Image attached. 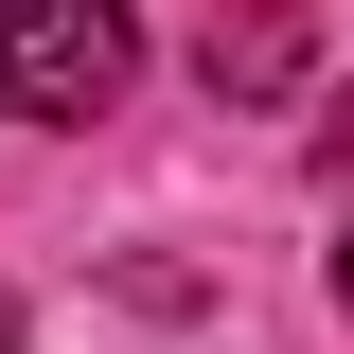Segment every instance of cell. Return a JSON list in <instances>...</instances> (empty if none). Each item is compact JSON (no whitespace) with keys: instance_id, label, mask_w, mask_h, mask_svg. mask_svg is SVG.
<instances>
[{"instance_id":"1","label":"cell","mask_w":354,"mask_h":354,"mask_svg":"<svg viewBox=\"0 0 354 354\" xmlns=\"http://www.w3.org/2000/svg\"><path fill=\"white\" fill-rule=\"evenodd\" d=\"M124 71H142L124 0H0V106L18 124H88V106H124Z\"/></svg>"},{"instance_id":"2","label":"cell","mask_w":354,"mask_h":354,"mask_svg":"<svg viewBox=\"0 0 354 354\" xmlns=\"http://www.w3.org/2000/svg\"><path fill=\"white\" fill-rule=\"evenodd\" d=\"M195 71H213V106H266V88H301V18L283 0H213L195 18Z\"/></svg>"},{"instance_id":"3","label":"cell","mask_w":354,"mask_h":354,"mask_svg":"<svg viewBox=\"0 0 354 354\" xmlns=\"http://www.w3.org/2000/svg\"><path fill=\"white\" fill-rule=\"evenodd\" d=\"M319 160H337V177H354V88H337V106H319Z\"/></svg>"},{"instance_id":"4","label":"cell","mask_w":354,"mask_h":354,"mask_svg":"<svg viewBox=\"0 0 354 354\" xmlns=\"http://www.w3.org/2000/svg\"><path fill=\"white\" fill-rule=\"evenodd\" d=\"M0 354H18V301H0Z\"/></svg>"},{"instance_id":"5","label":"cell","mask_w":354,"mask_h":354,"mask_svg":"<svg viewBox=\"0 0 354 354\" xmlns=\"http://www.w3.org/2000/svg\"><path fill=\"white\" fill-rule=\"evenodd\" d=\"M337 301H354V248H337Z\"/></svg>"}]
</instances>
